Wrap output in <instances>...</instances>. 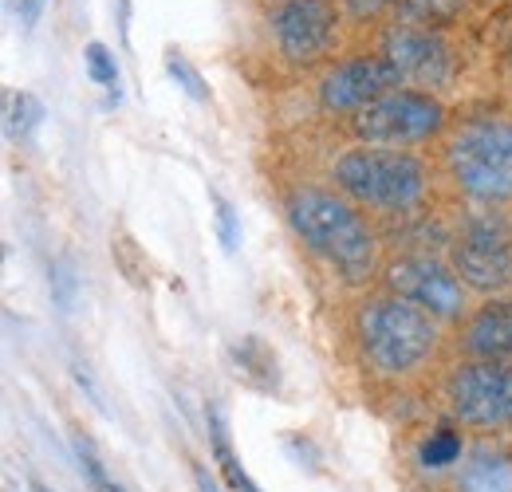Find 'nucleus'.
I'll use <instances>...</instances> for the list:
<instances>
[{
  "label": "nucleus",
  "mask_w": 512,
  "mask_h": 492,
  "mask_svg": "<svg viewBox=\"0 0 512 492\" xmlns=\"http://www.w3.org/2000/svg\"><path fill=\"white\" fill-rule=\"evenodd\" d=\"M442 162L449 182L469 201H512V123L505 119H465L446 138Z\"/></svg>",
  "instance_id": "4"
},
{
  "label": "nucleus",
  "mask_w": 512,
  "mask_h": 492,
  "mask_svg": "<svg viewBox=\"0 0 512 492\" xmlns=\"http://www.w3.org/2000/svg\"><path fill=\"white\" fill-rule=\"evenodd\" d=\"M386 292L410 300L414 308H422L426 315H434L438 323H457L465 319V284L461 276L422 252H406L398 260H390L383 272Z\"/></svg>",
  "instance_id": "8"
},
{
  "label": "nucleus",
  "mask_w": 512,
  "mask_h": 492,
  "mask_svg": "<svg viewBox=\"0 0 512 492\" xmlns=\"http://www.w3.org/2000/svg\"><path fill=\"white\" fill-rule=\"evenodd\" d=\"M193 481H197V492H221V489H217V485H213V481H209V473H205L201 465L193 469Z\"/></svg>",
  "instance_id": "25"
},
{
  "label": "nucleus",
  "mask_w": 512,
  "mask_h": 492,
  "mask_svg": "<svg viewBox=\"0 0 512 492\" xmlns=\"http://www.w3.org/2000/svg\"><path fill=\"white\" fill-rule=\"evenodd\" d=\"M383 56L398 67L402 83H418L422 91L446 87L453 79V52H449L446 36L434 28L394 24L383 36Z\"/></svg>",
  "instance_id": "11"
},
{
  "label": "nucleus",
  "mask_w": 512,
  "mask_h": 492,
  "mask_svg": "<svg viewBox=\"0 0 512 492\" xmlns=\"http://www.w3.org/2000/svg\"><path fill=\"white\" fill-rule=\"evenodd\" d=\"M449 268L465 288L497 296L512 288V237L493 221H469L449 248Z\"/></svg>",
  "instance_id": "10"
},
{
  "label": "nucleus",
  "mask_w": 512,
  "mask_h": 492,
  "mask_svg": "<svg viewBox=\"0 0 512 492\" xmlns=\"http://www.w3.org/2000/svg\"><path fill=\"white\" fill-rule=\"evenodd\" d=\"M355 343L363 363L375 374L406 378L438 355L442 331L434 315H426L394 292H383V296H367L355 308Z\"/></svg>",
  "instance_id": "2"
},
{
  "label": "nucleus",
  "mask_w": 512,
  "mask_h": 492,
  "mask_svg": "<svg viewBox=\"0 0 512 492\" xmlns=\"http://www.w3.org/2000/svg\"><path fill=\"white\" fill-rule=\"evenodd\" d=\"M394 87H402L398 67L383 52H363V56L331 63L316 83V99L327 115H355Z\"/></svg>",
  "instance_id": "9"
},
{
  "label": "nucleus",
  "mask_w": 512,
  "mask_h": 492,
  "mask_svg": "<svg viewBox=\"0 0 512 492\" xmlns=\"http://www.w3.org/2000/svg\"><path fill=\"white\" fill-rule=\"evenodd\" d=\"M209 201H213V225H217V241H221V248L233 256V252L241 248V217H237L233 201H225L221 193H209Z\"/></svg>",
  "instance_id": "23"
},
{
  "label": "nucleus",
  "mask_w": 512,
  "mask_h": 492,
  "mask_svg": "<svg viewBox=\"0 0 512 492\" xmlns=\"http://www.w3.org/2000/svg\"><path fill=\"white\" fill-rule=\"evenodd\" d=\"M32 492H52V489H48V485H40V481H36V485H32Z\"/></svg>",
  "instance_id": "26"
},
{
  "label": "nucleus",
  "mask_w": 512,
  "mask_h": 492,
  "mask_svg": "<svg viewBox=\"0 0 512 492\" xmlns=\"http://www.w3.org/2000/svg\"><path fill=\"white\" fill-rule=\"evenodd\" d=\"M446 406L461 426L501 430L512 422V363L465 359L446 374Z\"/></svg>",
  "instance_id": "6"
},
{
  "label": "nucleus",
  "mask_w": 512,
  "mask_h": 492,
  "mask_svg": "<svg viewBox=\"0 0 512 492\" xmlns=\"http://www.w3.org/2000/svg\"><path fill=\"white\" fill-rule=\"evenodd\" d=\"M83 67H87L91 83H99V87L107 91V107H115V103H119V60H115V52H111L107 44L91 40V44L83 48Z\"/></svg>",
  "instance_id": "17"
},
{
  "label": "nucleus",
  "mask_w": 512,
  "mask_h": 492,
  "mask_svg": "<svg viewBox=\"0 0 512 492\" xmlns=\"http://www.w3.org/2000/svg\"><path fill=\"white\" fill-rule=\"evenodd\" d=\"M339 0H280L268 8L272 44L292 67H316L339 44Z\"/></svg>",
  "instance_id": "7"
},
{
  "label": "nucleus",
  "mask_w": 512,
  "mask_h": 492,
  "mask_svg": "<svg viewBox=\"0 0 512 492\" xmlns=\"http://www.w3.org/2000/svg\"><path fill=\"white\" fill-rule=\"evenodd\" d=\"M469 0H394V24H410V28H446L453 20H461Z\"/></svg>",
  "instance_id": "15"
},
{
  "label": "nucleus",
  "mask_w": 512,
  "mask_h": 492,
  "mask_svg": "<svg viewBox=\"0 0 512 492\" xmlns=\"http://www.w3.org/2000/svg\"><path fill=\"white\" fill-rule=\"evenodd\" d=\"M288 225L292 233L312 248L323 264L351 288L367 284L379 272V237L367 217L343 193L320 185H300L288 197Z\"/></svg>",
  "instance_id": "1"
},
{
  "label": "nucleus",
  "mask_w": 512,
  "mask_h": 492,
  "mask_svg": "<svg viewBox=\"0 0 512 492\" xmlns=\"http://www.w3.org/2000/svg\"><path fill=\"white\" fill-rule=\"evenodd\" d=\"M339 8L355 24H375V20H383L386 12H394V0H339Z\"/></svg>",
  "instance_id": "24"
},
{
  "label": "nucleus",
  "mask_w": 512,
  "mask_h": 492,
  "mask_svg": "<svg viewBox=\"0 0 512 492\" xmlns=\"http://www.w3.org/2000/svg\"><path fill=\"white\" fill-rule=\"evenodd\" d=\"M442 126H446L442 99L422 87H394L371 107L351 115V134L363 146H390V150L430 142L442 134Z\"/></svg>",
  "instance_id": "5"
},
{
  "label": "nucleus",
  "mask_w": 512,
  "mask_h": 492,
  "mask_svg": "<svg viewBox=\"0 0 512 492\" xmlns=\"http://www.w3.org/2000/svg\"><path fill=\"white\" fill-rule=\"evenodd\" d=\"M268 4H280V0H268Z\"/></svg>",
  "instance_id": "27"
},
{
  "label": "nucleus",
  "mask_w": 512,
  "mask_h": 492,
  "mask_svg": "<svg viewBox=\"0 0 512 492\" xmlns=\"http://www.w3.org/2000/svg\"><path fill=\"white\" fill-rule=\"evenodd\" d=\"M166 71H170V79L190 95L193 103H209V87H205L201 71H197V67L178 52V48H166Z\"/></svg>",
  "instance_id": "21"
},
{
  "label": "nucleus",
  "mask_w": 512,
  "mask_h": 492,
  "mask_svg": "<svg viewBox=\"0 0 512 492\" xmlns=\"http://www.w3.org/2000/svg\"><path fill=\"white\" fill-rule=\"evenodd\" d=\"M457 492H512V457L501 449H473L457 473Z\"/></svg>",
  "instance_id": "13"
},
{
  "label": "nucleus",
  "mask_w": 512,
  "mask_h": 492,
  "mask_svg": "<svg viewBox=\"0 0 512 492\" xmlns=\"http://www.w3.org/2000/svg\"><path fill=\"white\" fill-rule=\"evenodd\" d=\"M111 256H115V268L127 276L130 288H150V260L146 252L134 245L130 233H115L111 237Z\"/></svg>",
  "instance_id": "18"
},
{
  "label": "nucleus",
  "mask_w": 512,
  "mask_h": 492,
  "mask_svg": "<svg viewBox=\"0 0 512 492\" xmlns=\"http://www.w3.org/2000/svg\"><path fill=\"white\" fill-rule=\"evenodd\" d=\"M418 461L426 469H449L453 461H461V433L453 430V426H438V430L422 441Z\"/></svg>",
  "instance_id": "19"
},
{
  "label": "nucleus",
  "mask_w": 512,
  "mask_h": 492,
  "mask_svg": "<svg viewBox=\"0 0 512 492\" xmlns=\"http://www.w3.org/2000/svg\"><path fill=\"white\" fill-rule=\"evenodd\" d=\"M233 359V374L241 382H249L253 390H276L280 386V367H276V351L260 339V335H245L241 343L229 347Z\"/></svg>",
  "instance_id": "14"
},
{
  "label": "nucleus",
  "mask_w": 512,
  "mask_h": 492,
  "mask_svg": "<svg viewBox=\"0 0 512 492\" xmlns=\"http://www.w3.org/2000/svg\"><path fill=\"white\" fill-rule=\"evenodd\" d=\"M48 288H52V300L64 311L75 308V300H79V276H75V268H71L67 256H56L48 264Z\"/></svg>",
  "instance_id": "22"
},
{
  "label": "nucleus",
  "mask_w": 512,
  "mask_h": 492,
  "mask_svg": "<svg viewBox=\"0 0 512 492\" xmlns=\"http://www.w3.org/2000/svg\"><path fill=\"white\" fill-rule=\"evenodd\" d=\"M457 347L465 359L512 363V296H497L473 315H465L457 331Z\"/></svg>",
  "instance_id": "12"
},
{
  "label": "nucleus",
  "mask_w": 512,
  "mask_h": 492,
  "mask_svg": "<svg viewBox=\"0 0 512 492\" xmlns=\"http://www.w3.org/2000/svg\"><path fill=\"white\" fill-rule=\"evenodd\" d=\"M335 189L379 213H402L414 209L426 189H430V170L418 154L410 150H390V146H351L335 158L331 166Z\"/></svg>",
  "instance_id": "3"
},
{
  "label": "nucleus",
  "mask_w": 512,
  "mask_h": 492,
  "mask_svg": "<svg viewBox=\"0 0 512 492\" xmlns=\"http://www.w3.org/2000/svg\"><path fill=\"white\" fill-rule=\"evenodd\" d=\"M209 437H213V461H217L221 477L229 481V489H233V492H260L253 477L241 469V461H237L233 445H229V430H225L221 410H209Z\"/></svg>",
  "instance_id": "16"
},
{
  "label": "nucleus",
  "mask_w": 512,
  "mask_h": 492,
  "mask_svg": "<svg viewBox=\"0 0 512 492\" xmlns=\"http://www.w3.org/2000/svg\"><path fill=\"white\" fill-rule=\"evenodd\" d=\"M44 119V103L28 91H12L8 95V134L12 138H28Z\"/></svg>",
  "instance_id": "20"
}]
</instances>
